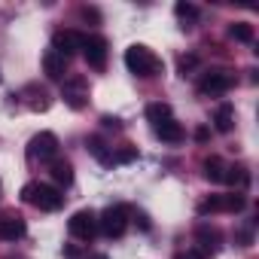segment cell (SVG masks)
<instances>
[{"label": "cell", "mask_w": 259, "mask_h": 259, "mask_svg": "<svg viewBox=\"0 0 259 259\" xmlns=\"http://www.w3.org/2000/svg\"><path fill=\"white\" fill-rule=\"evenodd\" d=\"M61 98L70 110H82L89 104V79L73 73L70 79H64V89H61Z\"/></svg>", "instance_id": "4"}, {"label": "cell", "mask_w": 259, "mask_h": 259, "mask_svg": "<svg viewBox=\"0 0 259 259\" xmlns=\"http://www.w3.org/2000/svg\"><path fill=\"white\" fill-rule=\"evenodd\" d=\"M132 159H138V150H135V147H128V150H122L119 156H113V162H132Z\"/></svg>", "instance_id": "24"}, {"label": "cell", "mask_w": 259, "mask_h": 259, "mask_svg": "<svg viewBox=\"0 0 259 259\" xmlns=\"http://www.w3.org/2000/svg\"><path fill=\"white\" fill-rule=\"evenodd\" d=\"M67 232L79 241H92L98 235V213L95 210H76L70 220H67Z\"/></svg>", "instance_id": "5"}, {"label": "cell", "mask_w": 259, "mask_h": 259, "mask_svg": "<svg viewBox=\"0 0 259 259\" xmlns=\"http://www.w3.org/2000/svg\"><path fill=\"white\" fill-rule=\"evenodd\" d=\"M229 37L232 40H238V43H253V25H247V22H235L232 28H229Z\"/></svg>", "instance_id": "20"}, {"label": "cell", "mask_w": 259, "mask_h": 259, "mask_svg": "<svg viewBox=\"0 0 259 259\" xmlns=\"http://www.w3.org/2000/svg\"><path fill=\"white\" fill-rule=\"evenodd\" d=\"M247 207V198L241 192H232V195H213L207 201L198 204V213H207V210H229V213H238Z\"/></svg>", "instance_id": "9"}, {"label": "cell", "mask_w": 259, "mask_h": 259, "mask_svg": "<svg viewBox=\"0 0 259 259\" xmlns=\"http://www.w3.org/2000/svg\"><path fill=\"white\" fill-rule=\"evenodd\" d=\"M153 132H156V138H162L165 144H180V141H183V128H180V122H177L174 116H168V119H162L159 125H153Z\"/></svg>", "instance_id": "12"}, {"label": "cell", "mask_w": 259, "mask_h": 259, "mask_svg": "<svg viewBox=\"0 0 259 259\" xmlns=\"http://www.w3.org/2000/svg\"><path fill=\"white\" fill-rule=\"evenodd\" d=\"M52 180H55V189H67L73 183V168L70 162H55L52 165Z\"/></svg>", "instance_id": "17"}, {"label": "cell", "mask_w": 259, "mask_h": 259, "mask_svg": "<svg viewBox=\"0 0 259 259\" xmlns=\"http://www.w3.org/2000/svg\"><path fill=\"white\" fill-rule=\"evenodd\" d=\"M43 70H46V76L49 79H64V73H67V58H61L58 52H46L43 55Z\"/></svg>", "instance_id": "13"}, {"label": "cell", "mask_w": 259, "mask_h": 259, "mask_svg": "<svg viewBox=\"0 0 259 259\" xmlns=\"http://www.w3.org/2000/svg\"><path fill=\"white\" fill-rule=\"evenodd\" d=\"M195 238H198V244H201L204 253H217L220 250V232L213 226H198L195 229Z\"/></svg>", "instance_id": "15"}, {"label": "cell", "mask_w": 259, "mask_h": 259, "mask_svg": "<svg viewBox=\"0 0 259 259\" xmlns=\"http://www.w3.org/2000/svg\"><path fill=\"white\" fill-rule=\"evenodd\" d=\"M128 217H132V210H128L125 204H113V207H107L98 217V232H104L107 238H119L128 229Z\"/></svg>", "instance_id": "3"}, {"label": "cell", "mask_w": 259, "mask_h": 259, "mask_svg": "<svg viewBox=\"0 0 259 259\" xmlns=\"http://www.w3.org/2000/svg\"><path fill=\"white\" fill-rule=\"evenodd\" d=\"M223 183H232V186H247L250 183V174H247V168L244 165H232V168H226V177H223Z\"/></svg>", "instance_id": "19"}, {"label": "cell", "mask_w": 259, "mask_h": 259, "mask_svg": "<svg viewBox=\"0 0 259 259\" xmlns=\"http://www.w3.org/2000/svg\"><path fill=\"white\" fill-rule=\"evenodd\" d=\"M85 147H89V153H92L101 165H113V153L107 150V144H104L101 138H89V141H85Z\"/></svg>", "instance_id": "18"}, {"label": "cell", "mask_w": 259, "mask_h": 259, "mask_svg": "<svg viewBox=\"0 0 259 259\" xmlns=\"http://www.w3.org/2000/svg\"><path fill=\"white\" fill-rule=\"evenodd\" d=\"M174 13H177L180 22H195L198 19V7L195 4H186V0H180V4L174 7Z\"/></svg>", "instance_id": "21"}, {"label": "cell", "mask_w": 259, "mask_h": 259, "mask_svg": "<svg viewBox=\"0 0 259 259\" xmlns=\"http://www.w3.org/2000/svg\"><path fill=\"white\" fill-rule=\"evenodd\" d=\"M223 177H226V162H223L220 156L204 159V180H210V183H223Z\"/></svg>", "instance_id": "16"}, {"label": "cell", "mask_w": 259, "mask_h": 259, "mask_svg": "<svg viewBox=\"0 0 259 259\" xmlns=\"http://www.w3.org/2000/svg\"><path fill=\"white\" fill-rule=\"evenodd\" d=\"M89 61L92 70H104L107 67V40L104 37H85L82 34V49H79Z\"/></svg>", "instance_id": "7"}, {"label": "cell", "mask_w": 259, "mask_h": 259, "mask_svg": "<svg viewBox=\"0 0 259 259\" xmlns=\"http://www.w3.org/2000/svg\"><path fill=\"white\" fill-rule=\"evenodd\" d=\"M195 141H198V144L207 141V128H198V132H195Z\"/></svg>", "instance_id": "28"}, {"label": "cell", "mask_w": 259, "mask_h": 259, "mask_svg": "<svg viewBox=\"0 0 259 259\" xmlns=\"http://www.w3.org/2000/svg\"><path fill=\"white\" fill-rule=\"evenodd\" d=\"M232 85H235V73H232V70H210V73L201 76L198 92H201V95H223V92H229Z\"/></svg>", "instance_id": "8"}, {"label": "cell", "mask_w": 259, "mask_h": 259, "mask_svg": "<svg viewBox=\"0 0 259 259\" xmlns=\"http://www.w3.org/2000/svg\"><path fill=\"white\" fill-rule=\"evenodd\" d=\"M79 49H82V34H76V31H58L52 37V52H58L61 58H70Z\"/></svg>", "instance_id": "10"}, {"label": "cell", "mask_w": 259, "mask_h": 259, "mask_svg": "<svg viewBox=\"0 0 259 259\" xmlns=\"http://www.w3.org/2000/svg\"><path fill=\"white\" fill-rule=\"evenodd\" d=\"M22 201L34 204V207H40V210H46V213L64 207V195H61V189L46 186V183H25V186H22Z\"/></svg>", "instance_id": "2"}, {"label": "cell", "mask_w": 259, "mask_h": 259, "mask_svg": "<svg viewBox=\"0 0 259 259\" xmlns=\"http://www.w3.org/2000/svg\"><path fill=\"white\" fill-rule=\"evenodd\" d=\"M64 256H70V259H73V256H79V250H76V247H64Z\"/></svg>", "instance_id": "29"}, {"label": "cell", "mask_w": 259, "mask_h": 259, "mask_svg": "<svg viewBox=\"0 0 259 259\" xmlns=\"http://www.w3.org/2000/svg\"><path fill=\"white\" fill-rule=\"evenodd\" d=\"M168 116H171V107H168V104H150V107H147V119H150L153 125H159V122L168 119Z\"/></svg>", "instance_id": "22"}, {"label": "cell", "mask_w": 259, "mask_h": 259, "mask_svg": "<svg viewBox=\"0 0 259 259\" xmlns=\"http://www.w3.org/2000/svg\"><path fill=\"white\" fill-rule=\"evenodd\" d=\"M213 128L220 135H229L232 128H235V107L232 104H220L217 113H213Z\"/></svg>", "instance_id": "14"}, {"label": "cell", "mask_w": 259, "mask_h": 259, "mask_svg": "<svg viewBox=\"0 0 259 259\" xmlns=\"http://www.w3.org/2000/svg\"><path fill=\"white\" fill-rule=\"evenodd\" d=\"M177 259H204L198 250H186V253H177Z\"/></svg>", "instance_id": "26"}, {"label": "cell", "mask_w": 259, "mask_h": 259, "mask_svg": "<svg viewBox=\"0 0 259 259\" xmlns=\"http://www.w3.org/2000/svg\"><path fill=\"white\" fill-rule=\"evenodd\" d=\"M101 122H104V125H107V128H119V119H116V116H104V119H101Z\"/></svg>", "instance_id": "27"}, {"label": "cell", "mask_w": 259, "mask_h": 259, "mask_svg": "<svg viewBox=\"0 0 259 259\" xmlns=\"http://www.w3.org/2000/svg\"><path fill=\"white\" fill-rule=\"evenodd\" d=\"M79 16H82V19H92V22H101V13H98L95 7H82Z\"/></svg>", "instance_id": "25"}, {"label": "cell", "mask_w": 259, "mask_h": 259, "mask_svg": "<svg viewBox=\"0 0 259 259\" xmlns=\"http://www.w3.org/2000/svg\"><path fill=\"white\" fill-rule=\"evenodd\" d=\"M58 153V138L52 135V132H40V135H34L31 138V144H28V159L31 162H46V159H52Z\"/></svg>", "instance_id": "6"}, {"label": "cell", "mask_w": 259, "mask_h": 259, "mask_svg": "<svg viewBox=\"0 0 259 259\" xmlns=\"http://www.w3.org/2000/svg\"><path fill=\"white\" fill-rule=\"evenodd\" d=\"M28 226L19 213H7V217H0V241H19L25 238Z\"/></svg>", "instance_id": "11"}, {"label": "cell", "mask_w": 259, "mask_h": 259, "mask_svg": "<svg viewBox=\"0 0 259 259\" xmlns=\"http://www.w3.org/2000/svg\"><path fill=\"white\" fill-rule=\"evenodd\" d=\"M125 67L132 70L135 76H144V79L162 73V61H159V58L153 55V49H147L144 43H135V46L125 49Z\"/></svg>", "instance_id": "1"}, {"label": "cell", "mask_w": 259, "mask_h": 259, "mask_svg": "<svg viewBox=\"0 0 259 259\" xmlns=\"http://www.w3.org/2000/svg\"><path fill=\"white\" fill-rule=\"evenodd\" d=\"M195 64H198V58H195V55H183V58H180V73L186 76V70H192Z\"/></svg>", "instance_id": "23"}]
</instances>
